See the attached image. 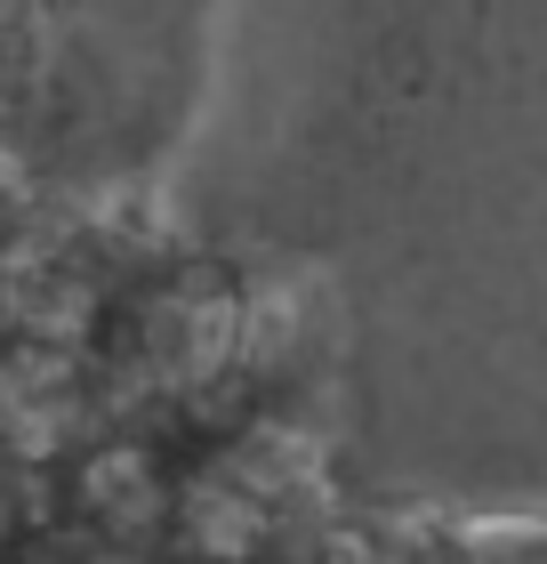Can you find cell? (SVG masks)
Masks as SVG:
<instances>
[{
	"label": "cell",
	"mask_w": 547,
	"mask_h": 564,
	"mask_svg": "<svg viewBox=\"0 0 547 564\" xmlns=\"http://www.w3.org/2000/svg\"><path fill=\"white\" fill-rule=\"evenodd\" d=\"M81 420H89V388H81V371H73L65 347L24 339L17 355H0V444L17 459L65 452Z\"/></svg>",
	"instance_id": "1"
},
{
	"label": "cell",
	"mask_w": 547,
	"mask_h": 564,
	"mask_svg": "<svg viewBox=\"0 0 547 564\" xmlns=\"http://www.w3.org/2000/svg\"><path fill=\"white\" fill-rule=\"evenodd\" d=\"M81 500L97 508V524L113 532V541H138L145 524H162V476H153V452L138 444H106V452H89V468H81Z\"/></svg>",
	"instance_id": "2"
}]
</instances>
